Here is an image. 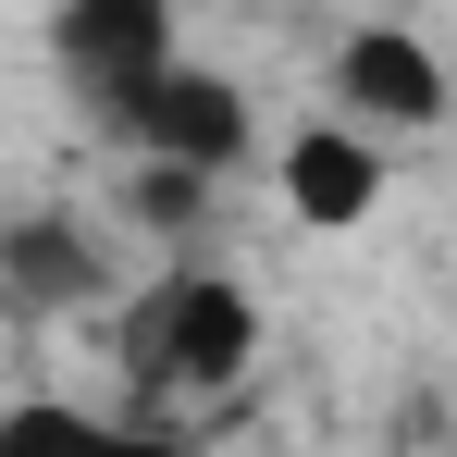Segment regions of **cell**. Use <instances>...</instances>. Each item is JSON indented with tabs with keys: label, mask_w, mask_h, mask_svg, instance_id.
<instances>
[{
	"label": "cell",
	"mask_w": 457,
	"mask_h": 457,
	"mask_svg": "<svg viewBox=\"0 0 457 457\" xmlns=\"http://www.w3.org/2000/svg\"><path fill=\"white\" fill-rule=\"evenodd\" d=\"M50 62L99 124H124L186 50H173V0H62L50 12Z\"/></svg>",
	"instance_id": "7a4b0ae2"
},
{
	"label": "cell",
	"mask_w": 457,
	"mask_h": 457,
	"mask_svg": "<svg viewBox=\"0 0 457 457\" xmlns=\"http://www.w3.org/2000/svg\"><path fill=\"white\" fill-rule=\"evenodd\" d=\"M260 359V309L235 272H161L149 297L124 309V383L149 408H198V395H235Z\"/></svg>",
	"instance_id": "6da1fadb"
},
{
	"label": "cell",
	"mask_w": 457,
	"mask_h": 457,
	"mask_svg": "<svg viewBox=\"0 0 457 457\" xmlns=\"http://www.w3.org/2000/svg\"><path fill=\"white\" fill-rule=\"evenodd\" d=\"M198 186H211V173H186V161H149V173H137V211H149V223H186V211H198Z\"/></svg>",
	"instance_id": "ba28073f"
},
{
	"label": "cell",
	"mask_w": 457,
	"mask_h": 457,
	"mask_svg": "<svg viewBox=\"0 0 457 457\" xmlns=\"http://www.w3.org/2000/svg\"><path fill=\"white\" fill-rule=\"evenodd\" d=\"M124 137L149 161H186V173H235V161H247V87L211 75V62H173V75L124 112Z\"/></svg>",
	"instance_id": "3957f363"
},
{
	"label": "cell",
	"mask_w": 457,
	"mask_h": 457,
	"mask_svg": "<svg viewBox=\"0 0 457 457\" xmlns=\"http://www.w3.org/2000/svg\"><path fill=\"white\" fill-rule=\"evenodd\" d=\"M285 211H297L309 235H359L383 211V149L359 137V124H309V137H285Z\"/></svg>",
	"instance_id": "5b68a950"
},
{
	"label": "cell",
	"mask_w": 457,
	"mask_h": 457,
	"mask_svg": "<svg viewBox=\"0 0 457 457\" xmlns=\"http://www.w3.org/2000/svg\"><path fill=\"white\" fill-rule=\"evenodd\" d=\"M0 457H173L137 420H99V408H62V395H25L0 408Z\"/></svg>",
	"instance_id": "52a82bcc"
},
{
	"label": "cell",
	"mask_w": 457,
	"mask_h": 457,
	"mask_svg": "<svg viewBox=\"0 0 457 457\" xmlns=\"http://www.w3.org/2000/svg\"><path fill=\"white\" fill-rule=\"evenodd\" d=\"M334 99L359 112V124H445V62H433V37H408V25H359L346 50H334Z\"/></svg>",
	"instance_id": "277c9868"
},
{
	"label": "cell",
	"mask_w": 457,
	"mask_h": 457,
	"mask_svg": "<svg viewBox=\"0 0 457 457\" xmlns=\"http://www.w3.org/2000/svg\"><path fill=\"white\" fill-rule=\"evenodd\" d=\"M0 297L25 309V321H50V309H87V297H99V247H87V223H62V211H25V223H0Z\"/></svg>",
	"instance_id": "8992f818"
}]
</instances>
